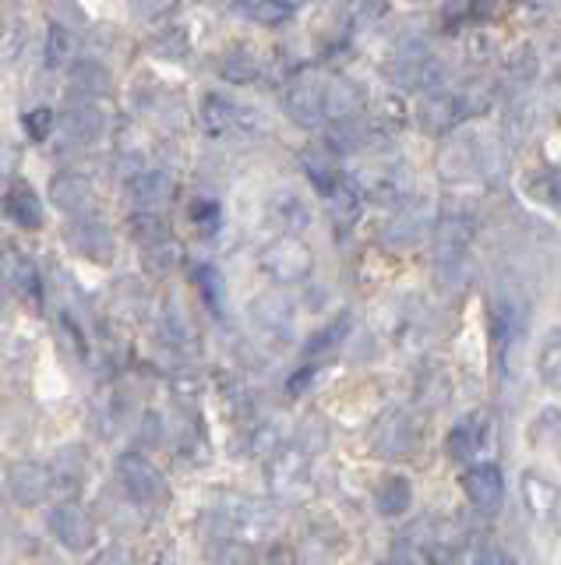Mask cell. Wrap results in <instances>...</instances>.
I'll return each mask as SVG.
<instances>
[{"label": "cell", "instance_id": "1", "mask_svg": "<svg viewBox=\"0 0 561 565\" xmlns=\"http://www.w3.org/2000/svg\"><path fill=\"white\" fill-rule=\"evenodd\" d=\"M470 244H473V223L460 212L442 216L434 226V269H438V287L455 290L466 273V258H470Z\"/></svg>", "mask_w": 561, "mask_h": 565}, {"label": "cell", "instance_id": "2", "mask_svg": "<svg viewBox=\"0 0 561 565\" xmlns=\"http://www.w3.org/2000/svg\"><path fill=\"white\" fill-rule=\"evenodd\" d=\"M198 120L208 138H234V135H258L266 131V117L255 106L237 103L223 93H205L198 103Z\"/></svg>", "mask_w": 561, "mask_h": 565}, {"label": "cell", "instance_id": "3", "mask_svg": "<svg viewBox=\"0 0 561 565\" xmlns=\"http://www.w3.org/2000/svg\"><path fill=\"white\" fill-rule=\"evenodd\" d=\"M117 481L125 488L128 499L142 509H155L170 499V484H166L163 470L138 449H128L117 456Z\"/></svg>", "mask_w": 561, "mask_h": 565}, {"label": "cell", "instance_id": "4", "mask_svg": "<svg viewBox=\"0 0 561 565\" xmlns=\"http://www.w3.org/2000/svg\"><path fill=\"white\" fill-rule=\"evenodd\" d=\"M367 449H371L375 459H389V463H402V459H413V452L420 449V428L413 414L407 411H385L371 435H367Z\"/></svg>", "mask_w": 561, "mask_h": 565}, {"label": "cell", "instance_id": "5", "mask_svg": "<svg viewBox=\"0 0 561 565\" xmlns=\"http://www.w3.org/2000/svg\"><path fill=\"white\" fill-rule=\"evenodd\" d=\"M258 265L279 287H296L314 273V252L296 234H283L261 252Z\"/></svg>", "mask_w": 561, "mask_h": 565}, {"label": "cell", "instance_id": "6", "mask_svg": "<svg viewBox=\"0 0 561 565\" xmlns=\"http://www.w3.org/2000/svg\"><path fill=\"white\" fill-rule=\"evenodd\" d=\"M57 488L54 467L40 463V459H14L4 470V491L14 505L22 509H36L50 499V491Z\"/></svg>", "mask_w": 561, "mask_h": 565}, {"label": "cell", "instance_id": "7", "mask_svg": "<svg viewBox=\"0 0 561 565\" xmlns=\"http://www.w3.org/2000/svg\"><path fill=\"white\" fill-rule=\"evenodd\" d=\"M64 241L85 262L110 265L117 258V234H114V226L103 223L99 216H93V212H85V216H72V223L64 226Z\"/></svg>", "mask_w": 561, "mask_h": 565}, {"label": "cell", "instance_id": "8", "mask_svg": "<svg viewBox=\"0 0 561 565\" xmlns=\"http://www.w3.org/2000/svg\"><path fill=\"white\" fill-rule=\"evenodd\" d=\"M389 78L399 88H420V93H442V82L445 78V67H438V61L431 53L413 43V46H399L389 61Z\"/></svg>", "mask_w": 561, "mask_h": 565}, {"label": "cell", "instance_id": "9", "mask_svg": "<svg viewBox=\"0 0 561 565\" xmlns=\"http://www.w3.org/2000/svg\"><path fill=\"white\" fill-rule=\"evenodd\" d=\"M67 149H89L107 135V114L93 99H75L72 106H64V114H57V131Z\"/></svg>", "mask_w": 561, "mask_h": 565}, {"label": "cell", "instance_id": "10", "mask_svg": "<svg viewBox=\"0 0 561 565\" xmlns=\"http://www.w3.org/2000/svg\"><path fill=\"white\" fill-rule=\"evenodd\" d=\"M46 530L54 534V541L61 547H67V552H89V547L96 544V520L93 512L78 505V502H61L46 512Z\"/></svg>", "mask_w": 561, "mask_h": 565}, {"label": "cell", "instance_id": "11", "mask_svg": "<svg viewBox=\"0 0 561 565\" xmlns=\"http://www.w3.org/2000/svg\"><path fill=\"white\" fill-rule=\"evenodd\" d=\"M283 106L290 120L296 128H319L325 120V78H319L314 71H301V75H293V82L287 85V96H283Z\"/></svg>", "mask_w": 561, "mask_h": 565}, {"label": "cell", "instance_id": "12", "mask_svg": "<svg viewBox=\"0 0 561 565\" xmlns=\"http://www.w3.org/2000/svg\"><path fill=\"white\" fill-rule=\"evenodd\" d=\"M0 279H4V287L19 297L25 308H32V311L43 308L40 265L32 262L25 252H19V247H4V252H0Z\"/></svg>", "mask_w": 561, "mask_h": 565}, {"label": "cell", "instance_id": "13", "mask_svg": "<svg viewBox=\"0 0 561 565\" xmlns=\"http://www.w3.org/2000/svg\"><path fill=\"white\" fill-rule=\"evenodd\" d=\"M251 326L258 332L272 335V340H287V335L293 332V322H296V305L293 297L283 294V290H269V294H258L251 300Z\"/></svg>", "mask_w": 561, "mask_h": 565}, {"label": "cell", "instance_id": "14", "mask_svg": "<svg viewBox=\"0 0 561 565\" xmlns=\"http://www.w3.org/2000/svg\"><path fill=\"white\" fill-rule=\"evenodd\" d=\"M46 194H50V205L64 212V216H85V212H93V205H96V184L75 170L50 177Z\"/></svg>", "mask_w": 561, "mask_h": 565}, {"label": "cell", "instance_id": "15", "mask_svg": "<svg viewBox=\"0 0 561 565\" xmlns=\"http://www.w3.org/2000/svg\"><path fill=\"white\" fill-rule=\"evenodd\" d=\"M125 191L134 209H155L160 212L170 199L173 191H177V184H173V177L160 167H142L134 170L128 181H125Z\"/></svg>", "mask_w": 561, "mask_h": 565}, {"label": "cell", "instance_id": "16", "mask_svg": "<svg viewBox=\"0 0 561 565\" xmlns=\"http://www.w3.org/2000/svg\"><path fill=\"white\" fill-rule=\"evenodd\" d=\"M463 491L470 505H477L481 512H498L505 502V473L498 463H473L463 473Z\"/></svg>", "mask_w": 561, "mask_h": 565}, {"label": "cell", "instance_id": "17", "mask_svg": "<svg viewBox=\"0 0 561 565\" xmlns=\"http://www.w3.org/2000/svg\"><path fill=\"white\" fill-rule=\"evenodd\" d=\"M428 223H431V212L428 205H407L392 212L389 220L381 226V244L392 247V252H402V247H413L420 237L428 234Z\"/></svg>", "mask_w": 561, "mask_h": 565}, {"label": "cell", "instance_id": "18", "mask_svg": "<svg viewBox=\"0 0 561 565\" xmlns=\"http://www.w3.org/2000/svg\"><path fill=\"white\" fill-rule=\"evenodd\" d=\"M308 477H311V456L296 446L279 449L269 459V481L272 491L279 494H301V488H308Z\"/></svg>", "mask_w": 561, "mask_h": 565}, {"label": "cell", "instance_id": "19", "mask_svg": "<svg viewBox=\"0 0 561 565\" xmlns=\"http://www.w3.org/2000/svg\"><path fill=\"white\" fill-rule=\"evenodd\" d=\"M67 93H72L75 99H107L114 93V75L110 67L96 61V57H82L72 64V71H67Z\"/></svg>", "mask_w": 561, "mask_h": 565}, {"label": "cell", "instance_id": "20", "mask_svg": "<svg viewBox=\"0 0 561 565\" xmlns=\"http://www.w3.org/2000/svg\"><path fill=\"white\" fill-rule=\"evenodd\" d=\"M477 170H481L477 141L449 138L445 146H442V152H438V173H442V181H449V184H463Z\"/></svg>", "mask_w": 561, "mask_h": 565}, {"label": "cell", "instance_id": "21", "mask_svg": "<svg viewBox=\"0 0 561 565\" xmlns=\"http://www.w3.org/2000/svg\"><path fill=\"white\" fill-rule=\"evenodd\" d=\"M360 106H364V96H360V88L354 82L343 78V75L325 78V120L354 124L360 117Z\"/></svg>", "mask_w": 561, "mask_h": 565}, {"label": "cell", "instance_id": "22", "mask_svg": "<svg viewBox=\"0 0 561 565\" xmlns=\"http://www.w3.org/2000/svg\"><path fill=\"white\" fill-rule=\"evenodd\" d=\"M466 117V106L460 96H449V93H431L428 106H420V128L428 135L442 138V135H452L455 124Z\"/></svg>", "mask_w": 561, "mask_h": 565}, {"label": "cell", "instance_id": "23", "mask_svg": "<svg viewBox=\"0 0 561 565\" xmlns=\"http://www.w3.org/2000/svg\"><path fill=\"white\" fill-rule=\"evenodd\" d=\"M4 216L22 226V230H40L43 226V202L36 188H32L29 181H14L8 184L4 191Z\"/></svg>", "mask_w": 561, "mask_h": 565}, {"label": "cell", "instance_id": "24", "mask_svg": "<svg viewBox=\"0 0 561 565\" xmlns=\"http://www.w3.org/2000/svg\"><path fill=\"white\" fill-rule=\"evenodd\" d=\"M413 505V484L402 473H385L375 488V509L381 520H399L407 516Z\"/></svg>", "mask_w": 561, "mask_h": 565}, {"label": "cell", "instance_id": "25", "mask_svg": "<svg viewBox=\"0 0 561 565\" xmlns=\"http://www.w3.org/2000/svg\"><path fill=\"white\" fill-rule=\"evenodd\" d=\"M484 438H487V417L484 414H470L463 420H455V428L445 438V449H449L452 459L466 463V459H473L484 449Z\"/></svg>", "mask_w": 561, "mask_h": 565}, {"label": "cell", "instance_id": "26", "mask_svg": "<svg viewBox=\"0 0 561 565\" xmlns=\"http://www.w3.org/2000/svg\"><path fill=\"white\" fill-rule=\"evenodd\" d=\"M301 167L308 173L311 188L319 194H328L332 188H336L343 181V170L336 163V152H332L328 146H311L301 152Z\"/></svg>", "mask_w": 561, "mask_h": 565}, {"label": "cell", "instance_id": "27", "mask_svg": "<svg viewBox=\"0 0 561 565\" xmlns=\"http://www.w3.org/2000/svg\"><path fill=\"white\" fill-rule=\"evenodd\" d=\"M522 502H526V512H530L533 520H551L558 502H561V491L543 473L526 470L522 473Z\"/></svg>", "mask_w": 561, "mask_h": 565}, {"label": "cell", "instance_id": "28", "mask_svg": "<svg viewBox=\"0 0 561 565\" xmlns=\"http://www.w3.org/2000/svg\"><path fill=\"white\" fill-rule=\"evenodd\" d=\"M237 18L251 25H266V29H276V25H287L290 18L296 14V4L293 0H240V4L230 8Z\"/></svg>", "mask_w": 561, "mask_h": 565}, {"label": "cell", "instance_id": "29", "mask_svg": "<svg viewBox=\"0 0 561 565\" xmlns=\"http://www.w3.org/2000/svg\"><path fill=\"white\" fill-rule=\"evenodd\" d=\"M269 209H272V220L283 226L287 234H296V230H308L311 226V205L293 188H279L272 194Z\"/></svg>", "mask_w": 561, "mask_h": 565}, {"label": "cell", "instance_id": "30", "mask_svg": "<svg viewBox=\"0 0 561 565\" xmlns=\"http://www.w3.org/2000/svg\"><path fill=\"white\" fill-rule=\"evenodd\" d=\"M325 205H328L332 223H336L339 230H346V226H354V223H357V216H360L364 191H360L357 184H349L346 177H343V181L325 194Z\"/></svg>", "mask_w": 561, "mask_h": 565}, {"label": "cell", "instance_id": "31", "mask_svg": "<svg viewBox=\"0 0 561 565\" xmlns=\"http://www.w3.org/2000/svg\"><path fill=\"white\" fill-rule=\"evenodd\" d=\"M349 326H354V318H349V311H343V315L332 318L328 326H322L319 332H314L311 340H308V347H304V358H308V364H314V361L328 358L332 350H339V347L346 343V335H349Z\"/></svg>", "mask_w": 561, "mask_h": 565}, {"label": "cell", "instance_id": "32", "mask_svg": "<svg viewBox=\"0 0 561 565\" xmlns=\"http://www.w3.org/2000/svg\"><path fill=\"white\" fill-rule=\"evenodd\" d=\"M530 446L554 456L561 463V411L558 406H543V411L530 420Z\"/></svg>", "mask_w": 561, "mask_h": 565}, {"label": "cell", "instance_id": "33", "mask_svg": "<svg viewBox=\"0 0 561 565\" xmlns=\"http://www.w3.org/2000/svg\"><path fill=\"white\" fill-rule=\"evenodd\" d=\"M258 71H261V64H258V57H255V50L251 46H230L219 57V78L223 82H234V85H248V82H255L258 78Z\"/></svg>", "mask_w": 561, "mask_h": 565}, {"label": "cell", "instance_id": "34", "mask_svg": "<svg viewBox=\"0 0 561 565\" xmlns=\"http://www.w3.org/2000/svg\"><path fill=\"white\" fill-rule=\"evenodd\" d=\"M537 379L543 382V388L561 393V326L543 335L537 350Z\"/></svg>", "mask_w": 561, "mask_h": 565}, {"label": "cell", "instance_id": "35", "mask_svg": "<svg viewBox=\"0 0 561 565\" xmlns=\"http://www.w3.org/2000/svg\"><path fill=\"white\" fill-rule=\"evenodd\" d=\"M160 335L170 347H187L191 340H195V326H191V318H187L181 300L166 297V305L160 311Z\"/></svg>", "mask_w": 561, "mask_h": 565}, {"label": "cell", "instance_id": "36", "mask_svg": "<svg viewBox=\"0 0 561 565\" xmlns=\"http://www.w3.org/2000/svg\"><path fill=\"white\" fill-rule=\"evenodd\" d=\"M208 565H261L255 544L240 541V537H216L205 547Z\"/></svg>", "mask_w": 561, "mask_h": 565}, {"label": "cell", "instance_id": "37", "mask_svg": "<svg viewBox=\"0 0 561 565\" xmlns=\"http://www.w3.org/2000/svg\"><path fill=\"white\" fill-rule=\"evenodd\" d=\"M128 230H131V237L142 252L152 244H160V241H170V226L163 223V216L155 209H138L128 223Z\"/></svg>", "mask_w": 561, "mask_h": 565}, {"label": "cell", "instance_id": "38", "mask_svg": "<svg viewBox=\"0 0 561 565\" xmlns=\"http://www.w3.org/2000/svg\"><path fill=\"white\" fill-rule=\"evenodd\" d=\"M149 50H152V57L170 61V64L187 61V57H191V35H187V29H181V25H170V29H163L160 35H152Z\"/></svg>", "mask_w": 561, "mask_h": 565}, {"label": "cell", "instance_id": "39", "mask_svg": "<svg viewBox=\"0 0 561 565\" xmlns=\"http://www.w3.org/2000/svg\"><path fill=\"white\" fill-rule=\"evenodd\" d=\"M522 188L540 205L561 209V173H554V170H533V173L522 177Z\"/></svg>", "mask_w": 561, "mask_h": 565}, {"label": "cell", "instance_id": "40", "mask_svg": "<svg viewBox=\"0 0 561 565\" xmlns=\"http://www.w3.org/2000/svg\"><path fill=\"white\" fill-rule=\"evenodd\" d=\"M195 287L205 300V308L213 315H223V305H226V282H223V273L216 265H195Z\"/></svg>", "mask_w": 561, "mask_h": 565}, {"label": "cell", "instance_id": "41", "mask_svg": "<svg viewBox=\"0 0 561 565\" xmlns=\"http://www.w3.org/2000/svg\"><path fill=\"white\" fill-rule=\"evenodd\" d=\"M72 53H75V29L50 22V29H46V43H43L46 67H64L67 61H72Z\"/></svg>", "mask_w": 561, "mask_h": 565}, {"label": "cell", "instance_id": "42", "mask_svg": "<svg viewBox=\"0 0 561 565\" xmlns=\"http://www.w3.org/2000/svg\"><path fill=\"white\" fill-rule=\"evenodd\" d=\"M296 449L308 456H319L328 449V420L322 414H308L296 428Z\"/></svg>", "mask_w": 561, "mask_h": 565}, {"label": "cell", "instance_id": "43", "mask_svg": "<svg viewBox=\"0 0 561 565\" xmlns=\"http://www.w3.org/2000/svg\"><path fill=\"white\" fill-rule=\"evenodd\" d=\"M449 396H452V385H449V379L442 375V371H428V375L420 379V385H417V399L424 403L428 411H438V406H445Z\"/></svg>", "mask_w": 561, "mask_h": 565}, {"label": "cell", "instance_id": "44", "mask_svg": "<svg viewBox=\"0 0 561 565\" xmlns=\"http://www.w3.org/2000/svg\"><path fill=\"white\" fill-rule=\"evenodd\" d=\"M177 262H181V252L173 241H160V244L145 247V269L152 276H170L173 269H177Z\"/></svg>", "mask_w": 561, "mask_h": 565}, {"label": "cell", "instance_id": "45", "mask_svg": "<svg viewBox=\"0 0 561 565\" xmlns=\"http://www.w3.org/2000/svg\"><path fill=\"white\" fill-rule=\"evenodd\" d=\"M187 220L195 223L198 234H216L219 223H223V209L216 199H195L187 205Z\"/></svg>", "mask_w": 561, "mask_h": 565}, {"label": "cell", "instance_id": "46", "mask_svg": "<svg viewBox=\"0 0 561 565\" xmlns=\"http://www.w3.org/2000/svg\"><path fill=\"white\" fill-rule=\"evenodd\" d=\"M389 14V0H346V18L349 25H378L381 18Z\"/></svg>", "mask_w": 561, "mask_h": 565}, {"label": "cell", "instance_id": "47", "mask_svg": "<svg viewBox=\"0 0 561 565\" xmlns=\"http://www.w3.org/2000/svg\"><path fill=\"white\" fill-rule=\"evenodd\" d=\"M279 449H287V435L279 424H258L255 435H251V452L258 459H272Z\"/></svg>", "mask_w": 561, "mask_h": 565}, {"label": "cell", "instance_id": "48", "mask_svg": "<svg viewBox=\"0 0 561 565\" xmlns=\"http://www.w3.org/2000/svg\"><path fill=\"white\" fill-rule=\"evenodd\" d=\"M22 128L32 141H46L50 135L57 131V114L50 110V106H36V110H29L22 117Z\"/></svg>", "mask_w": 561, "mask_h": 565}, {"label": "cell", "instance_id": "49", "mask_svg": "<svg viewBox=\"0 0 561 565\" xmlns=\"http://www.w3.org/2000/svg\"><path fill=\"white\" fill-rule=\"evenodd\" d=\"M473 565H519L516 555L495 537H481L477 547H473Z\"/></svg>", "mask_w": 561, "mask_h": 565}, {"label": "cell", "instance_id": "50", "mask_svg": "<svg viewBox=\"0 0 561 565\" xmlns=\"http://www.w3.org/2000/svg\"><path fill=\"white\" fill-rule=\"evenodd\" d=\"M484 14V0H445L442 18L445 25H470Z\"/></svg>", "mask_w": 561, "mask_h": 565}, {"label": "cell", "instance_id": "51", "mask_svg": "<svg viewBox=\"0 0 561 565\" xmlns=\"http://www.w3.org/2000/svg\"><path fill=\"white\" fill-rule=\"evenodd\" d=\"M50 18H54L57 25H67V29H85L89 25V14L78 4V0H50Z\"/></svg>", "mask_w": 561, "mask_h": 565}, {"label": "cell", "instance_id": "52", "mask_svg": "<svg viewBox=\"0 0 561 565\" xmlns=\"http://www.w3.org/2000/svg\"><path fill=\"white\" fill-rule=\"evenodd\" d=\"M125 4L138 22H160V18L173 14L177 0H125Z\"/></svg>", "mask_w": 561, "mask_h": 565}, {"label": "cell", "instance_id": "53", "mask_svg": "<svg viewBox=\"0 0 561 565\" xmlns=\"http://www.w3.org/2000/svg\"><path fill=\"white\" fill-rule=\"evenodd\" d=\"M89 565H138V558L128 544H110V547H103Z\"/></svg>", "mask_w": 561, "mask_h": 565}, {"label": "cell", "instance_id": "54", "mask_svg": "<svg viewBox=\"0 0 561 565\" xmlns=\"http://www.w3.org/2000/svg\"><path fill=\"white\" fill-rule=\"evenodd\" d=\"M516 78H522V82H530L533 75H537V53H533V46H519V53H516Z\"/></svg>", "mask_w": 561, "mask_h": 565}, {"label": "cell", "instance_id": "55", "mask_svg": "<svg viewBox=\"0 0 561 565\" xmlns=\"http://www.w3.org/2000/svg\"><path fill=\"white\" fill-rule=\"evenodd\" d=\"M22 40H25V29L19 22L8 25L4 35H0V57H14V53H19V46H22Z\"/></svg>", "mask_w": 561, "mask_h": 565}, {"label": "cell", "instance_id": "56", "mask_svg": "<svg viewBox=\"0 0 561 565\" xmlns=\"http://www.w3.org/2000/svg\"><path fill=\"white\" fill-rule=\"evenodd\" d=\"M11 159H14V149H0V181L11 173V167H14Z\"/></svg>", "mask_w": 561, "mask_h": 565}, {"label": "cell", "instance_id": "57", "mask_svg": "<svg viewBox=\"0 0 561 565\" xmlns=\"http://www.w3.org/2000/svg\"><path fill=\"white\" fill-rule=\"evenodd\" d=\"M526 8H537V11H554L561 8V0H522Z\"/></svg>", "mask_w": 561, "mask_h": 565}, {"label": "cell", "instance_id": "58", "mask_svg": "<svg viewBox=\"0 0 561 565\" xmlns=\"http://www.w3.org/2000/svg\"><path fill=\"white\" fill-rule=\"evenodd\" d=\"M381 565H413V562H407V558H389V562H381Z\"/></svg>", "mask_w": 561, "mask_h": 565}]
</instances>
